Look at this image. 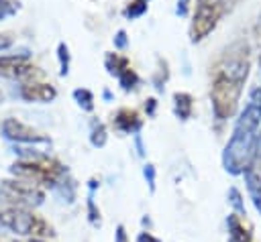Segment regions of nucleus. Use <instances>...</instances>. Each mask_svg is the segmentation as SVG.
Masks as SVG:
<instances>
[{
    "label": "nucleus",
    "instance_id": "obj_1",
    "mask_svg": "<svg viewBox=\"0 0 261 242\" xmlns=\"http://www.w3.org/2000/svg\"><path fill=\"white\" fill-rule=\"evenodd\" d=\"M251 69V47L239 39L224 47L210 71V104L218 122H226L239 110L243 87Z\"/></svg>",
    "mask_w": 261,
    "mask_h": 242
},
{
    "label": "nucleus",
    "instance_id": "obj_34",
    "mask_svg": "<svg viewBox=\"0 0 261 242\" xmlns=\"http://www.w3.org/2000/svg\"><path fill=\"white\" fill-rule=\"evenodd\" d=\"M259 67H261V51H259Z\"/></svg>",
    "mask_w": 261,
    "mask_h": 242
},
{
    "label": "nucleus",
    "instance_id": "obj_27",
    "mask_svg": "<svg viewBox=\"0 0 261 242\" xmlns=\"http://www.w3.org/2000/svg\"><path fill=\"white\" fill-rule=\"evenodd\" d=\"M137 242H161V240L155 234H151V232H139Z\"/></svg>",
    "mask_w": 261,
    "mask_h": 242
},
{
    "label": "nucleus",
    "instance_id": "obj_31",
    "mask_svg": "<svg viewBox=\"0 0 261 242\" xmlns=\"http://www.w3.org/2000/svg\"><path fill=\"white\" fill-rule=\"evenodd\" d=\"M0 242H18V240H14V238H6V236H0Z\"/></svg>",
    "mask_w": 261,
    "mask_h": 242
},
{
    "label": "nucleus",
    "instance_id": "obj_9",
    "mask_svg": "<svg viewBox=\"0 0 261 242\" xmlns=\"http://www.w3.org/2000/svg\"><path fill=\"white\" fill-rule=\"evenodd\" d=\"M2 134L4 138L12 140V142H49V138L45 134H41L39 130L31 128L29 124L16 120V118H6L2 122Z\"/></svg>",
    "mask_w": 261,
    "mask_h": 242
},
{
    "label": "nucleus",
    "instance_id": "obj_13",
    "mask_svg": "<svg viewBox=\"0 0 261 242\" xmlns=\"http://www.w3.org/2000/svg\"><path fill=\"white\" fill-rule=\"evenodd\" d=\"M243 175H245V185H247L249 197L261 216V173H257V169H247Z\"/></svg>",
    "mask_w": 261,
    "mask_h": 242
},
{
    "label": "nucleus",
    "instance_id": "obj_22",
    "mask_svg": "<svg viewBox=\"0 0 261 242\" xmlns=\"http://www.w3.org/2000/svg\"><path fill=\"white\" fill-rule=\"evenodd\" d=\"M88 220H90V224H92V226H96V228L102 224V218H100V209L96 207L92 193L88 195Z\"/></svg>",
    "mask_w": 261,
    "mask_h": 242
},
{
    "label": "nucleus",
    "instance_id": "obj_8",
    "mask_svg": "<svg viewBox=\"0 0 261 242\" xmlns=\"http://www.w3.org/2000/svg\"><path fill=\"white\" fill-rule=\"evenodd\" d=\"M104 67L106 71L118 79V85L124 92H130L139 85V75L130 65V59L120 53H106L104 55Z\"/></svg>",
    "mask_w": 261,
    "mask_h": 242
},
{
    "label": "nucleus",
    "instance_id": "obj_32",
    "mask_svg": "<svg viewBox=\"0 0 261 242\" xmlns=\"http://www.w3.org/2000/svg\"><path fill=\"white\" fill-rule=\"evenodd\" d=\"M29 242H49V240L47 238H31Z\"/></svg>",
    "mask_w": 261,
    "mask_h": 242
},
{
    "label": "nucleus",
    "instance_id": "obj_24",
    "mask_svg": "<svg viewBox=\"0 0 261 242\" xmlns=\"http://www.w3.org/2000/svg\"><path fill=\"white\" fill-rule=\"evenodd\" d=\"M12 43H14V35H12L10 31H4V33H0V51H6V49H10V47H12Z\"/></svg>",
    "mask_w": 261,
    "mask_h": 242
},
{
    "label": "nucleus",
    "instance_id": "obj_7",
    "mask_svg": "<svg viewBox=\"0 0 261 242\" xmlns=\"http://www.w3.org/2000/svg\"><path fill=\"white\" fill-rule=\"evenodd\" d=\"M0 77H8V79H41L43 71L31 63L29 53H20V55H2L0 57Z\"/></svg>",
    "mask_w": 261,
    "mask_h": 242
},
{
    "label": "nucleus",
    "instance_id": "obj_18",
    "mask_svg": "<svg viewBox=\"0 0 261 242\" xmlns=\"http://www.w3.org/2000/svg\"><path fill=\"white\" fill-rule=\"evenodd\" d=\"M169 79V65H167V61L165 59H157V69H155V75H153V83H155V87L161 92L163 89V83Z\"/></svg>",
    "mask_w": 261,
    "mask_h": 242
},
{
    "label": "nucleus",
    "instance_id": "obj_20",
    "mask_svg": "<svg viewBox=\"0 0 261 242\" xmlns=\"http://www.w3.org/2000/svg\"><path fill=\"white\" fill-rule=\"evenodd\" d=\"M57 57H59V73L67 75V71H69V49H67L65 43L57 45Z\"/></svg>",
    "mask_w": 261,
    "mask_h": 242
},
{
    "label": "nucleus",
    "instance_id": "obj_25",
    "mask_svg": "<svg viewBox=\"0 0 261 242\" xmlns=\"http://www.w3.org/2000/svg\"><path fill=\"white\" fill-rule=\"evenodd\" d=\"M114 242H130V240H128V234H126V230H124V226H122V224H118V226H116Z\"/></svg>",
    "mask_w": 261,
    "mask_h": 242
},
{
    "label": "nucleus",
    "instance_id": "obj_2",
    "mask_svg": "<svg viewBox=\"0 0 261 242\" xmlns=\"http://www.w3.org/2000/svg\"><path fill=\"white\" fill-rule=\"evenodd\" d=\"M261 85L253 87L243 112L239 114L232 134L222 150V167L230 175H243L247 169H255L261 159Z\"/></svg>",
    "mask_w": 261,
    "mask_h": 242
},
{
    "label": "nucleus",
    "instance_id": "obj_21",
    "mask_svg": "<svg viewBox=\"0 0 261 242\" xmlns=\"http://www.w3.org/2000/svg\"><path fill=\"white\" fill-rule=\"evenodd\" d=\"M20 10V2L18 0H0V20L14 16Z\"/></svg>",
    "mask_w": 261,
    "mask_h": 242
},
{
    "label": "nucleus",
    "instance_id": "obj_35",
    "mask_svg": "<svg viewBox=\"0 0 261 242\" xmlns=\"http://www.w3.org/2000/svg\"><path fill=\"white\" fill-rule=\"evenodd\" d=\"M147 2H149V0H147Z\"/></svg>",
    "mask_w": 261,
    "mask_h": 242
},
{
    "label": "nucleus",
    "instance_id": "obj_10",
    "mask_svg": "<svg viewBox=\"0 0 261 242\" xmlns=\"http://www.w3.org/2000/svg\"><path fill=\"white\" fill-rule=\"evenodd\" d=\"M20 98L24 102H37V104H49L57 98V89L53 83L49 81H41V79H31L24 81L18 89Z\"/></svg>",
    "mask_w": 261,
    "mask_h": 242
},
{
    "label": "nucleus",
    "instance_id": "obj_6",
    "mask_svg": "<svg viewBox=\"0 0 261 242\" xmlns=\"http://www.w3.org/2000/svg\"><path fill=\"white\" fill-rule=\"evenodd\" d=\"M45 199V189L24 179L0 181V201L8 207H37Z\"/></svg>",
    "mask_w": 261,
    "mask_h": 242
},
{
    "label": "nucleus",
    "instance_id": "obj_12",
    "mask_svg": "<svg viewBox=\"0 0 261 242\" xmlns=\"http://www.w3.org/2000/svg\"><path fill=\"white\" fill-rule=\"evenodd\" d=\"M226 228H228V242H251L253 240V226L245 216L239 214H228L226 218Z\"/></svg>",
    "mask_w": 261,
    "mask_h": 242
},
{
    "label": "nucleus",
    "instance_id": "obj_30",
    "mask_svg": "<svg viewBox=\"0 0 261 242\" xmlns=\"http://www.w3.org/2000/svg\"><path fill=\"white\" fill-rule=\"evenodd\" d=\"M137 148H139V155L143 157V155H145V150H143V142H141V136H137Z\"/></svg>",
    "mask_w": 261,
    "mask_h": 242
},
{
    "label": "nucleus",
    "instance_id": "obj_29",
    "mask_svg": "<svg viewBox=\"0 0 261 242\" xmlns=\"http://www.w3.org/2000/svg\"><path fill=\"white\" fill-rule=\"evenodd\" d=\"M155 108H157V100H155V98H149V100L145 102V112H147L149 116H153V114H155Z\"/></svg>",
    "mask_w": 261,
    "mask_h": 242
},
{
    "label": "nucleus",
    "instance_id": "obj_14",
    "mask_svg": "<svg viewBox=\"0 0 261 242\" xmlns=\"http://www.w3.org/2000/svg\"><path fill=\"white\" fill-rule=\"evenodd\" d=\"M173 112H175V116L181 122L190 120L192 118V112H194V98H192V94H188V92H175L173 94Z\"/></svg>",
    "mask_w": 261,
    "mask_h": 242
},
{
    "label": "nucleus",
    "instance_id": "obj_4",
    "mask_svg": "<svg viewBox=\"0 0 261 242\" xmlns=\"http://www.w3.org/2000/svg\"><path fill=\"white\" fill-rule=\"evenodd\" d=\"M0 228H6L18 236L53 238L55 228L29 207H6L0 211Z\"/></svg>",
    "mask_w": 261,
    "mask_h": 242
},
{
    "label": "nucleus",
    "instance_id": "obj_33",
    "mask_svg": "<svg viewBox=\"0 0 261 242\" xmlns=\"http://www.w3.org/2000/svg\"><path fill=\"white\" fill-rule=\"evenodd\" d=\"M2 102H4V92L0 89V104H2Z\"/></svg>",
    "mask_w": 261,
    "mask_h": 242
},
{
    "label": "nucleus",
    "instance_id": "obj_26",
    "mask_svg": "<svg viewBox=\"0 0 261 242\" xmlns=\"http://www.w3.org/2000/svg\"><path fill=\"white\" fill-rule=\"evenodd\" d=\"M114 47H116V49H124V47H126V33H124L122 28L114 35Z\"/></svg>",
    "mask_w": 261,
    "mask_h": 242
},
{
    "label": "nucleus",
    "instance_id": "obj_19",
    "mask_svg": "<svg viewBox=\"0 0 261 242\" xmlns=\"http://www.w3.org/2000/svg\"><path fill=\"white\" fill-rule=\"evenodd\" d=\"M228 201H230V205L234 207V214H239V216H245V218H247L245 201H243V195H241V191H239L237 187H230V189H228Z\"/></svg>",
    "mask_w": 261,
    "mask_h": 242
},
{
    "label": "nucleus",
    "instance_id": "obj_15",
    "mask_svg": "<svg viewBox=\"0 0 261 242\" xmlns=\"http://www.w3.org/2000/svg\"><path fill=\"white\" fill-rule=\"evenodd\" d=\"M106 140H108L106 126H104L102 122L94 120V122H92V130H90V144H92V146H96V148H100V146H104V144H106Z\"/></svg>",
    "mask_w": 261,
    "mask_h": 242
},
{
    "label": "nucleus",
    "instance_id": "obj_28",
    "mask_svg": "<svg viewBox=\"0 0 261 242\" xmlns=\"http://www.w3.org/2000/svg\"><path fill=\"white\" fill-rule=\"evenodd\" d=\"M190 2H192V0H177L175 12H177L179 16H186V14H188V8H190Z\"/></svg>",
    "mask_w": 261,
    "mask_h": 242
},
{
    "label": "nucleus",
    "instance_id": "obj_23",
    "mask_svg": "<svg viewBox=\"0 0 261 242\" xmlns=\"http://www.w3.org/2000/svg\"><path fill=\"white\" fill-rule=\"evenodd\" d=\"M143 175H145V179H147V183H149V189L155 191V167H153L151 163H147V165L143 167Z\"/></svg>",
    "mask_w": 261,
    "mask_h": 242
},
{
    "label": "nucleus",
    "instance_id": "obj_16",
    "mask_svg": "<svg viewBox=\"0 0 261 242\" xmlns=\"http://www.w3.org/2000/svg\"><path fill=\"white\" fill-rule=\"evenodd\" d=\"M147 8H149V2L147 0H128L126 6H124V10H122V14L128 20H135V18L143 16L147 12Z\"/></svg>",
    "mask_w": 261,
    "mask_h": 242
},
{
    "label": "nucleus",
    "instance_id": "obj_11",
    "mask_svg": "<svg viewBox=\"0 0 261 242\" xmlns=\"http://www.w3.org/2000/svg\"><path fill=\"white\" fill-rule=\"evenodd\" d=\"M112 128L122 134H137L143 128V118L135 108H120L112 118Z\"/></svg>",
    "mask_w": 261,
    "mask_h": 242
},
{
    "label": "nucleus",
    "instance_id": "obj_5",
    "mask_svg": "<svg viewBox=\"0 0 261 242\" xmlns=\"http://www.w3.org/2000/svg\"><path fill=\"white\" fill-rule=\"evenodd\" d=\"M226 12L224 0H196L194 2V12H192V22H190V41L200 43L204 41L220 22V18Z\"/></svg>",
    "mask_w": 261,
    "mask_h": 242
},
{
    "label": "nucleus",
    "instance_id": "obj_17",
    "mask_svg": "<svg viewBox=\"0 0 261 242\" xmlns=\"http://www.w3.org/2000/svg\"><path fill=\"white\" fill-rule=\"evenodd\" d=\"M73 100L77 102V106L86 112H92L94 110V94L88 89V87H77L73 89Z\"/></svg>",
    "mask_w": 261,
    "mask_h": 242
},
{
    "label": "nucleus",
    "instance_id": "obj_3",
    "mask_svg": "<svg viewBox=\"0 0 261 242\" xmlns=\"http://www.w3.org/2000/svg\"><path fill=\"white\" fill-rule=\"evenodd\" d=\"M10 173L16 179L31 181L43 189H57L61 181L67 177V169L63 163L41 153L22 155V159L10 165Z\"/></svg>",
    "mask_w": 261,
    "mask_h": 242
}]
</instances>
